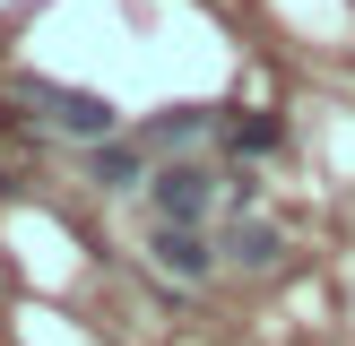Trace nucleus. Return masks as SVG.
<instances>
[{"label": "nucleus", "instance_id": "nucleus-1", "mask_svg": "<svg viewBox=\"0 0 355 346\" xmlns=\"http://www.w3.org/2000/svg\"><path fill=\"white\" fill-rule=\"evenodd\" d=\"M17 95H26V113H44L52 130L87 138V147H104V138H121V113H113V95H96V86H52V78H26Z\"/></svg>", "mask_w": 355, "mask_h": 346}, {"label": "nucleus", "instance_id": "nucleus-2", "mask_svg": "<svg viewBox=\"0 0 355 346\" xmlns=\"http://www.w3.org/2000/svg\"><path fill=\"white\" fill-rule=\"evenodd\" d=\"M148 199H156V225H200L208 199H217V182H208V165H156Z\"/></svg>", "mask_w": 355, "mask_h": 346}, {"label": "nucleus", "instance_id": "nucleus-3", "mask_svg": "<svg viewBox=\"0 0 355 346\" xmlns=\"http://www.w3.org/2000/svg\"><path fill=\"white\" fill-rule=\"evenodd\" d=\"M148 251H156V268H165V277H182V286H200V277L217 268V251H208V234H200V225H156V242H148Z\"/></svg>", "mask_w": 355, "mask_h": 346}, {"label": "nucleus", "instance_id": "nucleus-4", "mask_svg": "<svg viewBox=\"0 0 355 346\" xmlns=\"http://www.w3.org/2000/svg\"><path fill=\"white\" fill-rule=\"evenodd\" d=\"M148 138H104L96 147V190H113V199H130V190H148Z\"/></svg>", "mask_w": 355, "mask_h": 346}, {"label": "nucleus", "instance_id": "nucleus-5", "mask_svg": "<svg viewBox=\"0 0 355 346\" xmlns=\"http://www.w3.org/2000/svg\"><path fill=\"white\" fill-rule=\"evenodd\" d=\"M277 251H286V234L260 217H234V234H225V260L234 268H277Z\"/></svg>", "mask_w": 355, "mask_h": 346}, {"label": "nucleus", "instance_id": "nucleus-6", "mask_svg": "<svg viewBox=\"0 0 355 346\" xmlns=\"http://www.w3.org/2000/svg\"><path fill=\"white\" fill-rule=\"evenodd\" d=\"M200 130H208V113H200V104H173L165 121H148V147H182V138H200Z\"/></svg>", "mask_w": 355, "mask_h": 346}, {"label": "nucleus", "instance_id": "nucleus-7", "mask_svg": "<svg viewBox=\"0 0 355 346\" xmlns=\"http://www.w3.org/2000/svg\"><path fill=\"white\" fill-rule=\"evenodd\" d=\"M234 147H243V156H269V147H277V121H269V113L234 121Z\"/></svg>", "mask_w": 355, "mask_h": 346}]
</instances>
